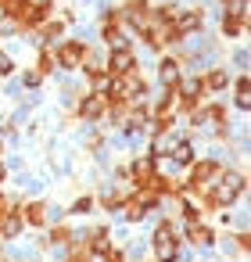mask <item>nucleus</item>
<instances>
[{"label": "nucleus", "instance_id": "obj_10", "mask_svg": "<svg viewBox=\"0 0 251 262\" xmlns=\"http://www.w3.org/2000/svg\"><path fill=\"white\" fill-rule=\"evenodd\" d=\"M190 158H194V147H190L187 140H179V144H176V151H172V162H179V165H187Z\"/></svg>", "mask_w": 251, "mask_h": 262}, {"label": "nucleus", "instance_id": "obj_16", "mask_svg": "<svg viewBox=\"0 0 251 262\" xmlns=\"http://www.w3.org/2000/svg\"><path fill=\"white\" fill-rule=\"evenodd\" d=\"M208 86L222 90V86H226V72H212V76H208Z\"/></svg>", "mask_w": 251, "mask_h": 262}, {"label": "nucleus", "instance_id": "obj_13", "mask_svg": "<svg viewBox=\"0 0 251 262\" xmlns=\"http://www.w3.org/2000/svg\"><path fill=\"white\" fill-rule=\"evenodd\" d=\"M237 104H240V108H251V83H247V79L237 83Z\"/></svg>", "mask_w": 251, "mask_h": 262}, {"label": "nucleus", "instance_id": "obj_4", "mask_svg": "<svg viewBox=\"0 0 251 262\" xmlns=\"http://www.w3.org/2000/svg\"><path fill=\"white\" fill-rule=\"evenodd\" d=\"M111 72H115V76H129V72H133V54H129L126 47L111 54Z\"/></svg>", "mask_w": 251, "mask_h": 262}, {"label": "nucleus", "instance_id": "obj_12", "mask_svg": "<svg viewBox=\"0 0 251 262\" xmlns=\"http://www.w3.org/2000/svg\"><path fill=\"white\" fill-rule=\"evenodd\" d=\"M201 90H204V83H201V79L187 83V86H183V101H187V104H194V101L201 97Z\"/></svg>", "mask_w": 251, "mask_h": 262}, {"label": "nucleus", "instance_id": "obj_8", "mask_svg": "<svg viewBox=\"0 0 251 262\" xmlns=\"http://www.w3.org/2000/svg\"><path fill=\"white\" fill-rule=\"evenodd\" d=\"M18 226H22V219H18L15 212H8V208L0 212V230H4V237H15V233H18Z\"/></svg>", "mask_w": 251, "mask_h": 262}, {"label": "nucleus", "instance_id": "obj_5", "mask_svg": "<svg viewBox=\"0 0 251 262\" xmlns=\"http://www.w3.org/2000/svg\"><path fill=\"white\" fill-rule=\"evenodd\" d=\"M151 205H154V198H151V194H136V198L126 205V208H129V219H144Z\"/></svg>", "mask_w": 251, "mask_h": 262}, {"label": "nucleus", "instance_id": "obj_9", "mask_svg": "<svg viewBox=\"0 0 251 262\" xmlns=\"http://www.w3.org/2000/svg\"><path fill=\"white\" fill-rule=\"evenodd\" d=\"M162 83L165 86H176L179 83V65L176 61H162Z\"/></svg>", "mask_w": 251, "mask_h": 262}, {"label": "nucleus", "instance_id": "obj_7", "mask_svg": "<svg viewBox=\"0 0 251 262\" xmlns=\"http://www.w3.org/2000/svg\"><path fill=\"white\" fill-rule=\"evenodd\" d=\"M104 101H108L104 94H90V97L83 101V115H86V119H94V115H101V112H104Z\"/></svg>", "mask_w": 251, "mask_h": 262}, {"label": "nucleus", "instance_id": "obj_11", "mask_svg": "<svg viewBox=\"0 0 251 262\" xmlns=\"http://www.w3.org/2000/svg\"><path fill=\"white\" fill-rule=\"evenodd\" d=\"M79 58H83V47H79V43H69V47L61 51V61H65V65H79Z\"/></svg>", "mask_w": 251, "mask_h": 262}, {"label": "nucleus", "instance_id": "obj_18", "mask_svg": "<svg viewBox=\"0 0 251 262\" xmlns=\"http://www.w3.org/2000/svg\"><path fill=\"white\" fill-rule=\"evenodd\" d=\"M0 180H4V165H0Z\"/></svg>", "mask_w": 251, "mask_h": 262}, {"label": "nucleus", "instance_id": "obj_17", "mask_svg": "<svg viewBox=\"0 0 251 262\" xmlns=\"http://www.w3.org/2000/svg\"><path fill=\"white\" fill-rule=\"evenodd\" d=\"M8 72H11V61H8V58H0V76H8Z\"/></svg>", "mask_w": 251, "mask_h": 262}, {"label": "nucleus", "instance_id": "obj_15", "mask_svg": "<svg viewBox=\"0 0 251 262\" xmlns=\"http://www.w3.org/2000/svg\"><path fill=\"white\" fill-rule=\"evenodd\" d=\"M190 241H194V244H208V241H212V233H208L204 226H197V223H190Z\"/></svg>", "mask_w": 251, "mask_h": 262}, {"label": "nucleus", "instance_id": "obj_3", "mask_svg": "<svg viewBox=\"0 0 251 262\" xmlns=\"http://www.w3.org/2000/svg\"><path fill=\"white\" fill-rule=\"evenodd\" d=\"M133 172H136V183H140V187H162V183H158V176H154V162H151V158L136 162V165H133Z\"/></svg>", "mask_w": 251, "mask_h": 262}, {"label": "nucleus", "instance_id": "obj_14", "mask_svg": "<svg viewBox=\"0 0 251 262\" xmlns=\"http://www.w3.org/2000/svg\"><path fill=\"white\" fill-rule=\"evenodd\" d=\"M22 215H26L29 223H36V226L47 219V215H43V205H29V208H22Z\"/></svg>", "mask_w": 251, "mask_h": 262}, {"label": "nucleus", "instance_id": "obj_6", "mask_svg": "<svg viewBox=\"0 0 251 262\" xmlns=\"http://www.w3.org/2000/svg\"><path fill=\"white\" fill-rule=\"evenodd\" d=\"M215 172H219L215 162H197L194 172H190V183H194V187H197V183H208V176H215Z\"/></svg>", "mask_w": 251, "mask_h": 262}, {"label": "nucleus", "instance_id": "obj_2", "mask_svg": "<svg viewBox=\"0 0 251 262\" xmlns=\"http://www.w3.org/2000/svg\"><path fill=\"white\" fill-rule=\"evenodd\" d=\"M154 255H158V262H172L176 258V237H172L169 223L158 226V233H154Z\"/></svg>", "mask_w": 251, "mask_h": 262}, {"label": "nucleus", "instance_id": "obj_1", "mask_svg": "<svg viewBox=\"0 0 251 262\" xmlns=\"http://www.w3.org/2000/svg\"><path fill=\"white\" fill-rule=\"evenodd\" d=\"M240 190H244V180H240V176H222L219 187L208 194V205H230Z\"/></svg>", "mask_w": 251, "mask_h": 262}]
</instances>
